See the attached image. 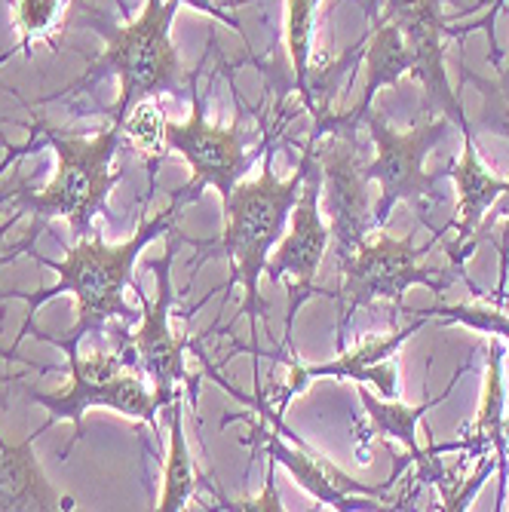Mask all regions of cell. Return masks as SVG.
I'll use <instances>...</instances> for the list:
<instances>
[{"label":"cell","instance_id":"cell-1","mask_svg":"<svg viewBox=\"0 0 509 512\" xmlns=\"http://www.w3.org/2000/svg\"><path fill=\"white\" fill-rule=\"evenodd\" d=\"M184 203H191L188 194L175 191L172 194V203L157 212V215H138V227L135 234L123 243H105L99 234H89L83 240H77L74 246H68L65 258L56 261V258H46L40 252H34V246L28 249V255L43 264L46 270L56 273V286H46V289H37V292H25V289H10V292H0V301H25L28 304V316L22 322V332L16 338V344L0 353V359H16V350H19V341L31 332V322H34V310L50 301L56 295H74L77 298V319L68 329V335H89V332H108L114 322H126L132 325L142 310H132L126 304V289H132V267L135 261L142 258V252L166 237L169 230L175 227V218L181 212Z\"/></svg>","mask_w":509,"mask_h":512},{"label":"cell","instance_id":"cell-2","mask_svg":"<svg viewBox=\"0 0 509 512\" xmlns=\"http://www.w3.org/2000/svg\"><path fill=\"white\" fill-rule=\"evenodd\" d=\"M181 7H194L224 22L227 28H234L237 34H243V25L234 16H227L218 4H212V0H145L142 10L129 16L123 25L105 19L99 10L83 7L89 16L77 19L74 25L99 31L105 40V50L92 59L89 71L80 80H74L65 92H92V86L99 80L117 74L120 92L117 102L111 105V120L120 126L123 117L132 111V105H138L142 99H160V96L181 99V92L191 89V77H194L184 74L178 46L172 40V22Z\"/></svg>","mask_w":509,"mask_h":512},{"label":"cell","instance_id":"cell-3","mask_svg":"<svg viewBox=\"0 0 509 512\" xmlns=\"http://www.w3.org/2000/svg\"><path fill=\"white\" fill-rule=\"evenodd\" d=\"M31 129V151L53 148L56 151V175L40 191L31 188H7L0 191V203L13 200L16 215H31V230H40L53 218H65L71 227V237L83 240L92 234V221L99 215H108V197L120 181V169L114 166L123 126L108 123L99 132H65L40 117L28 126Z\"/></svg>","mask_w":509,"mask_h":512},{"label":"cell","instance_id":"cell-4","mask_svg":"<svg viewBox=\"0 0 509 512\" xmlns=\"http://www.w3.org/2000/svg\"><path fill=\"white\" fill-rule=\"evenodd\" d=\"M316 142L319 135L307 132L304 154L298 169L289 178H276L273 172V148L261 157V172L258 178L237 181L234 191H230L221 206H224V224H221V237L215 249H206V258L215 252L224 255L234 267L227 279V292L230 286H243V313L249 316L252 335H255V319L267 322V301L261 298V273L267 267L270 252L276 243L283 240L292 206L304 188V178L316 160Z\"/></svg>","mask_w":509,"mask_h":512},{"label":"cell","instance_id":"cell-5","mask_svg":"<svg viewBox=\"0 0 509 512\" xmlns=\"http://www.w3.org/2000/svg\"><path fill=\"white\" fill-rule=\"evenodd\" d=\"M206 375H209L224 393L237 396L240 402L249 399V396H243L240 390L230 387L215 368H209ZM249 402L258 408V421H255V417H249V414H227L221 424L227 427L230 421H249V427H252L249 433H252V436H246L243 445H252L258 454H264L267 460H273L276 467H283V470L295 479V485L304 488L316 503L332 506V509H341V512H347V509H365V506L393 509V500L387 497V491H390V485L396 482L399 470L393 473L390 482H384V485H378V488L362 485V482H356L353 476H347V473L338 467V463H332L326 454H319L316 448H310L298 433H292V430L286 427L283 417H276V414L264 405V396H261V393H258L255 399H249Z\"/></svg>","mask_w":509,"mask_h":512},{"label":"cell","instance_id":"cell-6","mask_svg":"<svg viewBox=\"0 0 509 512\" xmlns=\"http://www.w3.org/2000/svg\"><path fill=\"white\" fill-rule=\"evenodd\" d=\"M362 120L356 111L335 114L332 108H322L310 117V132L319 135L316 160L322 172V194H326L329 212V234L338 261L347 258L356 246L368 240L375 227L372 209V178H368V163L362 160L359 132Z\"/></svg>","mask_w":509,"mask_h":512},{"label":"cell","instance_id":"cell-7","mask_svg":"<svg viewBox=\"0 0 509 512\" xmlns=\"http://www.w3.org/2000/svg\"><path fill=\"white\" fill-rule=\"evenodd\" d=\"M362 126L375 142V160H368V178L381 188L375 227H384L399 203H411L424 215V209L442 200L439 184L445 178V169L427 172L424 163L430 151L457 129L448 117H427L424 123L402 132L393 129L378 108H368L362 114Z\"/></svg>","mask_w":509,"mask_h":512},{"label":"cell","instance_id":"cell-8","mask_svg":"<svg viewBox=\"0 0 509 512\" xmlns=\"http://www.w3.org/2000/svg\"><path fill=\"white\" fill-rule=\"evenodd\" d=\"M436 240L427 246H414L411 237H390L384 227L372 230L362 246H356L347 258L338 261L341 267V289L335 298L341 301V316H338V347H344L347 325L356 310L372 307L375 301H393L399 310L402 295L411 286H427L433 295H442L451 279L442 270H433L424 264Z\"/></svg>","mask_w":509,"mask_h":512},{"label":"cell","instance_id":"cell-9","mask_svg":"<svg viewBox=\"0 0 509 512\" xmlns=\"http://www.w3.org/2000/svg\"><path fill=\"white\" fill-rule=\"evenodd\" d=\"M166 240V252L154 261H148V270L157 279V298L151 301L142 286L132 283V292L138 298V329L132 335V353L138 371L148 378L157 405L169 408L184 390L197 399V378H188V368H184V341L172 332V304H175V289H172V261H175V246L181 234L172 227Z\"/></svg>","mask_w":509,"mask_h":512},{"label":"cell","instance_id":"cell-10","mask_svg":"<svg viewBox=\"0 0 509 512\" xmlns=\"http://www.w3.org/2000/svg\"><path fill=\"white\" fill-rule=\"evenodd\" d=\"M332 234L329 224L322 218V172H319V160H313L304 188L292 206L289 215V227L283 240L276 243V249L267 258V279L270 283H286V344L283 353H295L292 350V325L298 310L313 298V295H326L322 289H316V273L326 261Z\"/></svg>","mask_w":509,"mask_h":512},{"label":"cell","instance_id":"cell-11","mask_svg":"<svg viewBox=\"0 0 509 512\" xmlns=\"http://www.w3.org/2000/svg\"><path fill=\"white\" fill-rule=\"evenodd\" d=\"M197 77H200V68L194 71L191 89H188L191 117L184 123H178V120L166 123V148L181 154L184 163H188L194 172L191 184L184 188V194H188L191 203L203 194V188L218 191V197L224 200L230 191H234L240 175L261 157V151H255V154L243 151L240 123L215 126L206 120V102H203V92L197 86Z\"/></svg>","mask_w":509,"mask_h":512},{"label":"cell","instance_id":"cell-12","mask_svg":"<svg viewBox=\"0 0 509 512\" xmlns=\"http://www.w3.org/2000/svg\"><path fill=\"white\" fill-rule=\"evenodd\" d=\"M424 329V319L418 316L405 329H393L390 335H362L356 338L353 347H341V356L332 362H319V365H304L298 362L295 353H283V362L289 365V378L280 396H264V405L286 421V408L289 402L304 393L313 381L332 378V381H353V384H372L378 396L396 399L399 396V362L396 350Z\"/></svg>","mask_w":509,"mask_h":512},{"label":"cell","instance_id":"cell-13","mask_svg":"<svg viewBox=\"0 0 509 512\" xmlns=\"http://www.w3.org/2000/svg\"><path fill=\"white\" fill-rule=\"evenodd\" d=\"M381 16L393 19L408 43L411 77L424 89V114L448 117L460 132H470V117L451 89L445 71V46H448V19L442 16V0H384Z\"/></svg>","mask_w":509,"mask_h":512},{"label":"cell","instance_id":"cell-14","mask_svg":"<svg viewBox=\"0 0 509 512\" xmlns=\"http://www.w3.org/2000/svg\"><path fill=\"white\" fill-rule=\"evenodd\" d=\"M25 396L50 411L46 424L37 430L40 436L50 430V427H56L59 421H71L74 424V436H71V442L65 448V457L83 439V417L92 408L117 411L123 417H132V421H142L151 430H157V411H160V405H157V396H154L148 378L138 368H123L120 375H114L108 381H92V378L71 375V384L62 393L25 390Z\"/></svg>","mask_w":509,"mask_h":512},{"label":"cell","instance_id":"cell-15","mask_svg":"<svg viewBox=\"0 0 509 512\" xmlns=\"http://www.w3.org/2000/svg\"><path fill=\"white\" fill-rule=\"evenodd\" d=\"M464 135V154H460L457 163L445 166V178H451L457 184V221L451 224L457 230L454 246H448V258L464 267V261L473 252V234L482 224L485 212H491V206L497 203V197L509 188V178H500L488 169V163L482 160L473 129L460 132Z\"/></svg>","mask_w":509,"mask_h":512},{"label":"cell","instance_id":"cell-16","mask_svg":"<svg viewBox=\"0 0 509 512\" xmlns=\"http://www.w3.org/2000/svg\"><path fill=\"white\" fill-rule=\"evenodd\" d=\"M464 371H467V365L457 371L454 381H451L439 396H433V399H427V402H421V405H405V402H399V399H384V396L378 399V396H372V393L365 390V384H356L359 399H362L365 414H368V421H372V439L402 445V448H405V454H408L414 463H418V467H421V482H436V485H439V479H442V467H439L436 454L464 448V442H457V445L430 448V451L424 454V448L418 445V424H421V417H427V411H430V408L442 405V402L451 396L454 384L460 381V375H464Z\"/></svg>","mask_w":509,"mask_h":512},{"label":"cell","instance_id":"cell-17","mask_svg":"<svg viewBox=\"0 0 509 512\" xmlns=\"http://www.w3.org/2000/svg\"><path fill=\"white\" fill-rule=\"evenodd\" d=\"M37 430L28 433L19 445H10L0 433V509L7 512H50V509H71V497H59V491L43 476V467L34 454Z\"/></svg>","mask_w":509,"mask_h":512},{"label":"cell","instance_id":"cell-18","mask_svg":"<svg viewBox=\"0 0 509 512\" xmlns=\"http://www.w3.org/2000/svg\"><path fill=\"white\" fill-rule=\"evenodd\" d=\"M365 40H368L365 43V83H362V99L353 108L359 120L368 108H375V96L384 86H396L405 74H411L408 43L393 19L381 16Z\"/></svg>","mask_w":509,"mask_h":512},{"label":"cell","instance_id":"cell-19","mask_svg":"<svg viewBox=\"0 0 509 512\" xmlns=\"http://www.w3.org/2000/svg\"><path fill=\"white\" fill-rule=\"evenodd\" d=\"M184 396H178L166 414H169V448H166V463H163V488L157 509L160 512H178L188 509L194 491H197V470H194V457L188 448V436H184Z\"/></svg>","mask_w":509,"mask_h":512},{"label":"cell","instance_id":"cell-20","mask_svg":"<svg viewBox=\"0 0 509 512\" xmlns=\"http://www.w3.org/2000/svg\"><path fill=\"white\" fill-rule=\"evenodd\" d=\"M503 350L497 338L488 341V371H485V393L482 408L476 417V433L467 439V448L479 451L485 445H494L500 454L506 451V387H503V368H500Z\"/></svg>","mask_w":509,"mask_h":512},{"label":"cell","instance_id":"cell-21","mask_svg":"<svg viewBox=\"0 0 509 512\" xmlns=\"http://www.w3.org/2000/svg\"><path fill=\"white\" fill-rule=\"evenodd\" d=\"M313 28H316V4L313 0H286V46L295 74V89L307 105V77L313 65Z\"/></svg>","mask_w":509,"mask_h":512},{"label":"cell","instance_id":"cell-22","mask_svg":"<svg viewBox=\"0 0 509 512\" xmlns=\"http://www.w3.org/2000/svg\"><path fill=\"white\" fill-rule=\"evenodd\" d=\"M460 77H464L467 83H473L482 96V108L476 114V123H470V126L491 132V135H500V138H509V62L503 65L500 77H494V80L473 74L470 65L460 62Z\"/></svg>","mask_w":509,"mask_h":512},{"label":"cell","instance_id":"cell-23","mask_svg":"<svg viewBox=\"0 0 509 512\" xmlns=\"http://www.w3.org/2000/svg\"><path fill=\"white\" fill-rule=\"evenodd\" d=\"M166 111L157 99H142L132 105V111L123 117V135L132 142L138 154H145L148 163H160L166 157Z\"/></svg>","mask_w":509,"mask_h":512},{"label":"cell","instance_id":"cell-24","mask_svg":"<svg viewBox=\"0 0 509 512\" xmlns=\"http://www.w3.org/2000/svg\"><path fill=\"white\" fill-rule=\"evenodd\" d=\"M411 316H439L442 322H457L479 335H494L509 341V316L497 307H470V304H436L430 310H405Z\"/></svg>","mask_w":509,"mask_h":512},{"label":"cell","instance_id":"cell-25","mask_svg":"<svg viewBox=\"0 0 509 512\" xmlns=\"http://www.w3.org/2000/svg\"><path fill=\"white\" fill-rule=\"evenodd\" d=\"M482 7H488V10H485V16H482V19H476V22H467V25H454V22H451V25H448V37H451V40H457V43H464V40H460L464 34L485 31V37H488V62H491L494 68H500L503 53H500V43H497V19H500V13H503V7H506V0H479L476 7L464 10L460 16L476 13V10H482Z\"/></svg>","mask_w":509,"mask_h":512},{"label":"cell","instance_id":"cell-26","mask_svg":"<svg viewBox=\"0 0 509 512\" xmlns=\"http://www.w3.org/2000/svg\"><path fill=\"white\" fill-rule=\"evenodd\" d=\"M215 509H230V512H283V497L276 491V463L270 460L267 476H264V491L255 497H243V500H227L218 494V506Z\"/></svg>","mask_w":509,"mask_h":512},{"label":"cell","instance_id":"cell-27","mask_svg":"<svg viewBox=\"0 0 509 512\" xmlns=\"http://www.w3.org/2000/svg\"><path fill=\"white\" fill-rule=\"evenodd\" d=\"M494 218L500 221V243H497V252H500V289L506 283V273H509V188L497 197V203L491 206Z\"/></svg>","mask_w":509,"mask_h":512},{"label":"cell","instance_id":"cell-28","mask_svg":"<svg viewBox=\"0 0 509 512\" xmlns=\"http://www.w3.org/2000/svg\"><path fill=\"white\" fill-rule=\"evenodd\" d=\"M10 224H13V221H10ZM10 224H4V227H0V237H4V230H7ZM25 252H28V246H25V243L19 240V243H16V246H13V249L7 252V255H0V264H13V261H16L19 255H25Z\"/></svg>","mask_w":509,"mask_h":512},{"label":"cell","instance_id":"cell-29","mask_svg":"<svg viewBox=\"0 0 509 512\" xmlns=\"http://www.w3.org/2000/svg\"><path fill=\"white\" fill-rule=\"evenodd\" d=\"M313 4H316V7H319V4H322V0H313Z\"/></svg>","mask_w":509,"mask_h":512}]
</instances>
